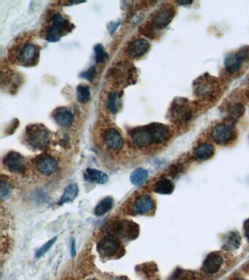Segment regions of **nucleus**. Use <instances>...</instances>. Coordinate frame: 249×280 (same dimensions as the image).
Returning <instances> with one entry per match:
<instances>
[{
	"instance_id": "nucleus-1",
	"label": "nucleus",
	"mask_w": 249,
	"mask_h": 280,
	"mask_svg": "<svg viewBox=\"0 0 249 280\" xmlns=\"http://www.w3.org/2000/svg\"><path fill=\"white\" fill-rule=\"evenodd\" d=\"M168 116L169 121L174 124H186L194 116L191 102L186 98H176L170 107Z\"/></svg>"
},
{
	"instance_id": "nucleus-2",
	"label": "nucleus",
	"mask_w": 249,
	"mask_h": 280,
	"mask_svg": "<svg viewBox=\"0 0 249 280\" xmlns=\"http://www.w3.org/2000/svg\"><path fill=\"white\" fill-rule=\"evenodd\" d=\"M74 27V25L68 19L60 12H56L52 17V23L46 29V39L50 42H58Z\"/></svg>"
},
{
	"instance_id": "nucleus-3",
	"label": "nucleus",
	"mask_w": 249,
	"mask_h": 280,
	"mask_svg": "<svg viewBox=\"0 0 249 280\" xmlns=\"http://www.w3.org/2000/svg\"><path fill=\"white\" fill-rule=\"evenodd\" d=\"M193 89L195 96L201 99H212L218 91V83L214 76L206 74L194 82Z\"/></svg>"
},
{
	"instance_id": "nucleus-4",
	"label": "nucleus",
	"mask_w": 249,
	"mask_h": 280,
	"mask_svg": "<svg viewBox=\"0 0 249 280\" xmlns=\"http://www.w3.org/2000/svg\"><path fill=\"white\" fill-rule=\"evenodd\" d=\"M26 140L28 145L37 150H44L48 145L50 134L42 124H32L26 129Z\"/></svg>"
},
{
	"instance_id": "nucleus-5",
	"label": "nucleus",
	"mask_w": 249,
	"mask_h": 280,
	"mask_svg": "<svg viewBox=\"0 0 249 280\" xmlns=\"http://www.w3.org/2000/svg\"><path fill=\"white\" fill-rule=\"evenodd\" d=\"M15 59L20 65L33 66L38 64L40 58V47L31 42L20 44L15 51Z\"/></svg>"
},
{
	"instance_id": "nucleus-6",
	"label": "nucleus",
	"mask_w": 249,
	"mask_h": 280,
	"mask_svg": "<svg viewBox=\"0 0 249 280\" xmlns=\"http://www.w3.org/2000/svg\"><path fill=\"white\" fill-rule=\"evenodd\" d=\"M100 256L104 259H111L122 256L123 248L120 240L112 235H107L102 238L96 246Z\"/></svg>"
},
{
	"instance_id": "nucleus-7",
	"label": "nucleus",
	"mask_w": 249,
	"mask_h": 280,
	"mask_svg": "<svg viewBox=\"0 0 249 280\" xmlns=\"http://www.w3.org/2000/svg\"><path fill=\"white\" fill-rule=\"evenodd\" d=\"M112 232L122 239L126 240H134L138 237L140 227L138 225L132 221L123 220L116 221L112 225Z\"/></svg>"
},
{
	"instance_id": "nucleus-8",
	"label": "nucleus",
	"mask_w": 249,
	"mask_h": 280,
	"mask_svg": "<svg viewBox=\"0 0 249 280\" xmlns=\"http://www.w3.org/2000/svg\"><path fill=\"white\" fill-rule=\"evenodd\" d=\"M176 10L171 6H162L152 15V26L153 29H162L170 23L175 15Z\"/></svg>"
},
{
	"instance_id": "nucleus-9",
	"label": "nucleus",
	"mask_w": 249,
	"mask_h": 280,
	"mask_svg": "<svg viewBox=\"0 0 249 280\" xmlns=\"http://www.w3.org/2000/svg\"><path fill=\"white\" fill-rule=\"evenodd\" d=\"M249 47L240 49L237 53L228 55L224 59V67L229 73L238 72L242 67V63L248 60Z\"/></svg>"
},
{
	"instance_id": "nucleus-10",
	"label": "nucleus",
	"mask_w": 249,
	"mask_h": 280,
	"mask_svg": "<svg viewBox=\"0 0 249 280\" xmlns=\"http://www.w3.org/2000/svg\"><path fill=\"white\" fill-rule=\"evenodd\" d=\"M3 164L12 173L22 174L25 171L24 158L17 152H9L3 159Z\"/></svg>"
},
{
	"instance_id": "nucleus-11",
	"label": "nucleus",
	"mask_w": 249,
	"mask_h": 280,
	"mask_svg": "<svg viewBox=\"0 0 249 280\" xmlns=\"http://www.w3.org/2000/svg\"><path fill=\"white\" fill-rule=\"evenodd\" d=\"M236 133L230 125L220 124L212 129V137L216 143L225 145L234 138Z\"/></svg>"
},
{
	"instance_id": "nucleus-12",
	"label": "nucleus",
	"mask_w": 249,
	"mask_h": 280,
	"mask_svg": "<svg viewBox=\"0 0 249 280\" xmlns=\"http://www.w3.org/2000/svg\"><path fill=\"white\" fill-rule=\"evenodd\" d=\"M147 126L153 143H162L169 140L170 137V130L166 125L160 123H152Z\"/></svg>"
},
{
	"instance_id": "nucleus-13",
	"label": "nucleus",
	"mask_w": 249,
	"mask_h": 280,
	"mask_svg": "<svg viewBox=\"0 0 249 280\" xmlns=\"http://www.w3.org/2000/svg\"><path fill=\"white\" fill-rule=\"evenodd\" d=\"M130 135L134 145L140 148H145L153 143L148 126H140L131 129L130 131Z\"/></svg>"
},
{
	"instance_id": "nucleus-14",
	"label": "nucleus",
	"mask_w": 249,
	"mask_h": 280,
	"mask_svg": "<svg viewBox=\"0 0 249 280\" xmlns=\"http://www.w3.org/2000/svg\"><path fill=\"white\" fill-rule=\"evenodd\" d=\"M36 165L38 170L44 175H53L58 168V163L49 155L38 156L36 160Z\"/></svg>"
},
{
	"instance_id": "nucleus-15",
	"label": "nucleus",
	"mask_w": 249,
	"mask_h": 280,
	"mask_svg": "<svg viewBox=\"0 0 249 280\" xmlns=\"http://www.w3.org/2000/svg\"><path fill=\"white\" fill-rule=\"evenodd\" d=\"M224 264L223 257L220 253L212 252L208 255L202 264V270L206 273L214 275L220 271Z\"/></svg>"
},
{
	"instance_id": "nucleus-16",
	"label": "nucleus",
	"mask_w": 249,
	"mask_h": 280,
	"mask_svg": "<svg viewBox=\"0 0 249 280\" xmlns=\"http://www.w3.org/2000/svg\"><path fill=\"white\" fill-rule=\"evenodd\" d=\"M103 140L111 150H120L123 148L124 139L117 129L110 128L104 131Z\"/></svg>"
},
{
	"instance_id": "nucleus-17",
	"label": "nucleus",
	"mask_w": 249,
	"mask_h": 280,
	"mask_svg": "<svg viewBox=\"0 0 249 280\" xmlns=\"http://www.w3.org/2000/svg\"><path fill=\"white\" fill-rule=\"evenodd\" d=\"M153 199L149 195L144 194L138 196L133 204L132 211L134 215H146L153 209Z\"/></svg>"
},
{
	"instance_id": "nucleus-18",
	"label": "nucleus",
	"mask_w": 249,
	"mask_h": 280,
	"mask_svg": "<svg viewBox=\"0 0 249 280\" xmlns=\"http://www.w3.org/2000/svg\"><path fill=\"white\" fill-rule=\"evenodd\" d=\"M150 47V42L147 39L140 38L130 44L128 48V53L132 58H140L148 52Z\"/></svg>"
},
{
	"instance_id": "nucleus-19",
	"label": "nucleus",
	"mask_w": 249,
	"mask_h": 280,
	"mask_svg": "<svg viewBox=\"0 0 249 280\" xmlns=\"http://www.w3.org/2000/svg\"><path fill=\"white\" fill-rule=\"evenodd\" d=\"M53 118L57 124L64 128H69L74 121V115L66 107H58L53 112Z\"/></svg>"
},
{
	"instance_id": "nucleus-20",
	"label": "nucleus",
	"mask_w": 249,
	"mask_h": 280,
	"mask_svg": "<svg viewBox=\"0 0 249 280\" xmlns=\"http://www.w3.org/2000/svg\"><path fill=\"white\" fill-rule=\"evenodd\" d=\"M241 237L237 231H232L224 236L222 243V249L226 251H236L240 248Z\"/></svg>"
},
{
	"instance_id": "nucleus-21",
	"label": "nucleus",
	"mask_w": 249,
	"mask_h": 280,
	"mask_svg": "<svg viewBox=\"0 0 249 280\" xmlns=\"http://www.w3.org/2000/svg\"><path fill=\"white\" fill-rule=\"evenodd\" d=\"M84 177L87 182L96 183V184H104L108 181V176L106 173L95 169H86Z\"/></svg>"
},
{
	"instance_id": "nucleus-22",
	"label": "nucleus",
	"mask_w": 249,
	"mask_h": 280,
	"mask_svg": "<svg viewBox=\"0 0 249 280\" xmlns=\"http://www.w3.org/2000/svg\"><path fill=\"white\" fill-rule=\"evenodd\" d=\"M215 153V148L210 144H202L194 150V156L200 161H207L212 159Z\"/></svg>"
},
{
	"instance_id": "nucleus-23",
	"label": "nucleus",
	"mask_w": 249,
	"mask_h": 280,
	"mask_svg": "<svg viewBox=\"0 0 249 280\" xmlns=\"http://www.w3.org/2000/svg\"><path fill=\"white\" fill-rule=\"evenodd\" d=\"M245 112V107L241 103L236 102L230 104L226 109V116L230 121H236L240 119Z\"/></svg>"
},
{
	"instance_id": "nucleus-24",
	"label": "nucleus",
	"mask_w": 249,
	"mask_h": 280,
	"mask_svg": "<svg viewBox=\"0 0 249 280\" xmlns=\"http://www.w3.org/2000/svg\"><path fill=\"white\" fill-rule=\"evenodd\" d=\"M79 188L77 183H72L65 188L62 196L58 201V205H62L68 202H72L78 195Z\"/></svg>"
},
{
	"instance_id": "nucleus-25",
	"label": "nucleus",
	"mask_w": 249,
	"mask_h": 280,
	"mask_svg": "<svg viewBox=\"0 0 249 280\" xmlns=\"http://www.w3.org/2000/svg\"><path fill=\"white\" fill-rule=\"evenodd\" d=\"M174 183L166 178H162L156 182L154 186V191L156 194H162V195H170L174 192Z\"/></svg>"
},
{
	"instance_id": "nucleus-26",
	"label": "nucleus",
	"mask_w": 249,
	"mask_h": 280,
	"mask_svg": "<svg viewBox=\"0 0 249 280\" xmlns=\"http://www.w3.org/2000/svg\"><path fill=\"white\" fill-rule=\"evenodd\" d=\"M107 106L111 113H117L122 107V93H110L108 98Z\"/></svg>"
},
{
	"instance_id": "nucleus-27",
	"label": "nucleus",
	"mask_w": 249,
	"mask_h": 280,
	"mask_svg": "<svg viewBox=\"0 0 249 280\" xmlns=\"http://www.w3.org/2000/svg\"><path fill=\"white\" fill-rule=\"evenodd\" d=\"M148 177V171L144 169H137L132 173L130 181L134 186H138L145 183Z\"/></svg>"
},
{
	"instance_id": "nucleus-28",
	"label": "nucleus",
	"mask_w": 249,
	"mask_h": 280,
	"mask_svg": "<svg viewBox=\"0 0 249 280\" xmlns=\"http://www.w3.org/2000/svg\"><path fill=\"white\" fill-rule=\"evenodd\" d=\"M112 206H114L112 199L110 197L104 198L95 208V215L101 216V215L106 214L112 208Z\"/></svg>"
},
{
	"instance_id": "nucleus-29",
	"label": "nucleus",
	"mask_w": 249,
	"mask_h": 280,
	"mask_svg": "<svg viewBox=\"0 0 249 280\" xmlns=\"http://www.w3.org/2000/svg\"><path fill=\"white\" fill-rule=\"evenodd\" d=\"M78 100L82 103H86L91 99V91L90 87L86 85H80L76 90Z\"/></svg>"
},
{
	"instance_id": "nucleus-30",
	"label": "nucleus",
	"mask_w": 249,
	"mask_h": 280,
	"mask_svg": "<svg viewBox=\"0 0 249 280\" xmlns=\"http://www.w3.org/2000/svg\"><path fill=\"white\" fill-rule=\"evenodd\" d=\"M192 275L180 268L176 269L168 280H192Z\"/></svg>"
},
{
	"instance_id": "nucleus-31",
	"label": "nucleus",
	"mask_w": 249,
	"mask_h": 280,
	"mask_svg": "<svg viewBox=\"0 0 249 280\" xmlns=\"http://www.w3.org/2000/svg\"><path fill=\"white\" fill-rule=\"evenodd\" d=\"M95 59L96 63H104L108 59L109 56L102 45H96L94 47Z\"/></svg>"
},
{
	"instance_id": "nucleus-32",
	"label": "nucleus",
	"mask_w": 249,
	"mask_h": 280,
	"mask_svg": "<svg viewBox=\"0 0 249 280\" xmlns=\"http://www.w3.org/2000/svg\"><path fill=\"white\" fill-rule=\"evenodd\" d=\"M0 188H1L0 196H1L2 200L4 201L8 199L11 193V186L8 182L6 181V180H2Z\"/></svg>"
},
{
	"instance_id": "nucleus-33",
	"label": "nucleus",
	"mask_w": 249,
	"mask_h": 280,
	"mask_svg": "<svg viewBox=\"0 0 249 280\" xmlns=\"http://www.w3.org/2000/svg\"><path fill=\"white\" fill-rule=\"evenodd\" d=\"M57 237H54L52 240H49L47 242L44 246L41 247L39 250H38V252L36 253V256L37 259L42 257V256L46 254L49 251V250L52 248V247L54 245L56 241Z\"/></svg>"
},
{
	"instance_id": "nucleus-34",
	"label": "nucleus",
	"mask_w": 249,
	"mask_h": 280,
	"mask_svg": "<svg viewBox=\"0 0 249 280\" xmlns=\"http://www.w3.org/2000/svg\"><path fill=\"white\" fill-rule=\"evenodd\" d=\"M96 75V68L94 66H92L90 69H87L86 72L82 74V77L85 78L86 80L92 81L93 79L94 78L95 76Z\"/></svg>"
},
{
	"instance_id": "nucleus-35",
	"label": "nucleus",
	"mask_w": 249,
	"mask_h": 280,
	"mask_svg": "<svg viewBox=\"0 0 249 280\" xmlns=\"http://www.w3.org/2000/svg\"><path fill=\"white\" fill-rule=\"evenodd\" d=\"M244 230L246 238L248 242H249V218L244 223Z\"/></svg>"
},
{
	"instance_id": "nucleus-36",
	"label": "nucleus",
	"mask_w": 249,
	"mask_h": 280,
	"mask_svg": "<svg viewBox=\"0 0 249 280\" xmlns=\"http://www.w3.org/2000/svg\"><path fill=\"white\" fill-rule=\"evenodd\" d=\"M71 255H72V258L76 256V245L74 240L71 243Z\"/></svg>"
},
{
	"instance_id": "nucleus-37",
	"label": "nucleus",
	"mask_w": 249,
	"mask_h": 280,
	"mask_svg": "<svg viewBox=\"0 0 249 280\" xmlns=\"http://www.w3.org/2000/svg\"><path fill=\"white\" fill-rule=\"evenodd\" d=\"M192 1H178V4H182V5H187V4H192Z\"/></svg>"
},
{
	"instance_id": "nucleus-38",
	"label": "nucleus",
	"mask_w": 249,
	"mask_h": 280,
	"mask_svg": "<svg viewBox=\"0 0 249 280\" xmlns=\"http://www.w3.org/2000/svg\"><path fill=\"white\" fill-rule=\"evenodd\" d=\"M112 280H128L124 279V278H114V279H112Z\"/></svg>"
},
{
	"instance_id": "nucleus-39",
	"label": "nucleus",
	"mask_w": 249,
	"mask_h": 280,
	"mask_svg": "<svg viewBox=\"0 0 249 280\" xmlns=\"http://www.w3.org/2000/svg\"><path fill=\"white\" fill-rule=\"evenodd\" d=\"M236 280H246V279H242V278H239V279H237Z\"/></svg>"
},
{
	"instance_id": "nucleus-40",
	"label": "nucleus",
	"mask_w": 249,
	"mask_h": 280,
	"mask_svg": "<svg viewBox=\"0 0 249 280\" xmlns=\"http://www.w3.org/2000/svg\"><path fill=\"white\" fill-rule=\"evenodd\" d=\"M96 280L90 279V280Z\"/></svg>"
},
{
	"instance_id": "nucleus-41",
	"label": "nucleus",
	"mask_w": 249,
	"mask_h": 280,
	"mask_svg": "<svg viewBox=\"0 0 249 280\" xmlns=\"http://www.w3.org/2000/svg\"><path fill=\"white\" fill-rule=\"evenodd\" d=\"M248 140H249V135H248Z\"/></svg>"
}]
</instances>
